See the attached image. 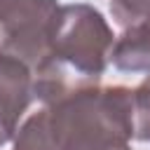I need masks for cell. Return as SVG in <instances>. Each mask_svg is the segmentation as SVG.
Here are the masks:
<instances>
[{"label":"cell","instance_id":"6","mask_svg":"<svg viewBox=\"0 0 150 150\" xmlns=\"http://www.w3.org/2000/svg\"><path fill=\"white\" fill-rule=\"evenodd\" d=\"M134 138L150 143V75L134 87Z\"/></svg>","mask_w":150,"mask_h":150},{"label":"cell","instance_id":"7","mask_svg":"<svg viewBox=\"0 0 150 150\" xmlns=\"http://www.w3.org/2000/svg\"><path fill=\"white\" fill-rule=\"evenodd\" d=\"M110 14L120 26L131 28L150 19V0H110Z\"/></svg>","mask_w":150,"mask_h":150},{"label":"cell","instance_id":"1","mask_svg":"<svg viewBox=\"0 0 150 150\" xmlns=\"http://www.w3.org/2000/svg\"><path fill=\"white\" fill-rule=\"evenodd\" d=\"M134 89H73L26 117L14 136V150H131Z\"/></svg>","mask_w":150,"mask_h":150},{"label":"cell","instance_id":"4","mask_svg":"<svg viewBox=\"0 0 150 150\" xmlns=\"http://www.w3.org/2000/svg\"><path fill=\"white\" fill-rule=\"evenodd\" d=\"M33 101V70L19 59L0 54V148L14 141L19 122Z\"/></svg>","mask_w":150,"mask_h":150},{"label":"cell","instance_id":"2","mask_svg":"<svg viewBox=\"0 0 150 150\" xmlns=\"http://www.w3.org/2000/svg\"><path fill=\"white\" fill-rule=\"evenodd\" d=\"M115 40L112 28L96 7L87 2L61 5L49 61L33 77L35 98L49 103L73 89L98 84L110 63Z\"/></svg>","mask_w":150,"mask_h":150},{"label":"cell","instance_id":"3","mask_svg":"<svg viewBox=\"0 0 150 150\" xmlns=\"http://www.w3.org/2000/svg\"><path fill=\"white\" fill-rule=\"evenodd\" d=\"M59 0H0V54L19 59L33 77L47 66Z\"/></svg>","mask_w":150,"mask_h":150},{"label":"cell","instance_id":"5","mask_svg":"<svg viewBox=\"0 0 150 150\" xmlns=\"http://www.w3.org/2000/svg\"><path fill=\"white\" fill-rule=\"evenodd\" d=\"M110 61L122 73H150V19L124 28L115 40Z\"/></svg>","mask_w":150,"mask_h":150}]
</instances>
